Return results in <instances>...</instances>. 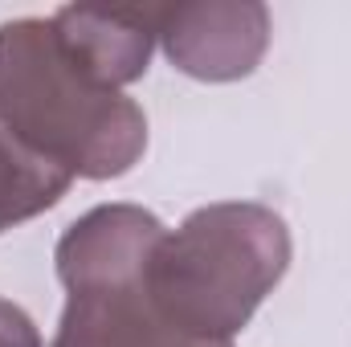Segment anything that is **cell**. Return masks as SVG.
Returning a JSON list of instances; mask_svg holds the SVG:
<instances>
[{
    "label": "cell",
    "mask_w": 351,
    "mask_h": 347,
    "mask_svg": "<svg viewBox=\"0 0 351 347\" xmlns=\"http://www.w3.org/2000/svg\"><path fill=\"white\" fill-rule=\"evenodd\" d=\"M0 127L70 180L127 176L147 152V115L94 82L62 49L49 16L0 25Z\"/></svg>",
    "instance_id": "1"
},
{
    "label": "cell",
    "mask_w": 351,
    "mask_h": 347,
    "mask_svg": "<svg viewBox=\"0 0 351 347\" xmlns=\"http://www.w3.org/2000/svg\"><path fill=\"white\" fill-rule=\"evenodd\" d=\"M290 265L286 221L254 200H221L168 229L147 265L160 315L196 344H233Z\"/></svg>",
    "instance_id": "2"
},
{
    "label": "cell",
    "mask_w": 351,
    "mask_h": 347,
    "mask_svg": "<svg viewBox=\"0 0 351 347\" xmlns=\"http://www.w3.org/2000/svg\"><path fill=\"white\" fill-rule=\"evenodd\" d=\"M168 225L139 204H98L58 241L66 311L53 347H233L196 344L160 315L147 265Z\"/></svg>",
    "instance_id": "3"
},
{
    "label": "cell",
    "mask_w": 351,
    "mask_h": 347,
    "mask_svg": "<svg viewBox=\"0 0 351 347\" xmlns=\"http://www.w3.org/2000/svg\"><path fill=\"white\" fill-rule=\"evenodd\" d=\"M156 41L168 62L196 82H237L269 49V8L258 0L156 4Z\"/></svg>",
    "instance_id": "4"
},
{
    "label": "cell",
    "mask_w": 351,
    "mask_h": 347,
    "mask_svg": "<svg viewBox=\"0 0 351 347\" xmlns=\"http://www.w3.org/2000/svg\"><path fill=\"white\" fill-rule=\"evenodd\" d=\"M49 25L62 49L94 82L123 90L147 74L156 49V4H66Z\"/></svg>",
    "instance_id": "5"
},
{
    "label": "cell",
    "mask_w": 351,
    "mask_h": 347,
    "mask_svg": "<svg viewBox=\"0 0 351 347\" xmlns=\"http://www.w3.org/2000/svg\"><path fill=\"white\" fill-rule=\"evenodd\" d=\"M74 180L33 152H25L4 127H0V233L16 229L21 221H33L37 213L53 208Z\"/></svg>",
    "instance_id": "6"
},
{
    "label": "cell",
    "mask_w": 351,
    "mask_h": 347,
    "mask_svg": "<svg viewBox=\"0 0 351 347\" xmlns=\"http://www.w3.org/2000/svg\"><path fill=\"white\" fill-rule=\"evenodd\" d=\"M0 347H41L37 323L8 298H0Z\"/></svg>",
    "instance_id": "7"
}]
</instances>
